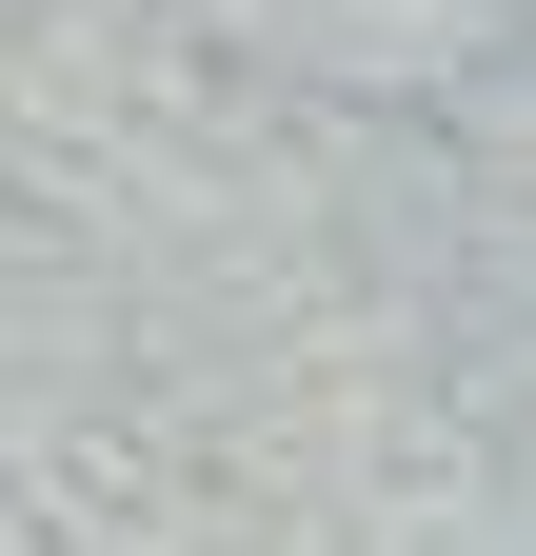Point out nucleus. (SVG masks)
Listing matches in <instances>:
<instances>
[]
</instances>
